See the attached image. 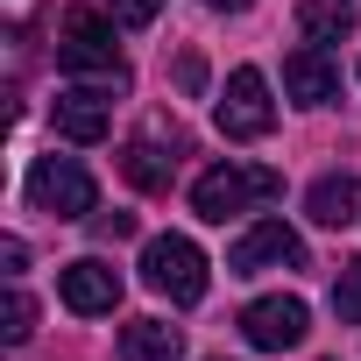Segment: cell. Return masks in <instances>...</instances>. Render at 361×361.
Returning a JSON list of instances; mask_svg holds the SVG:
<instances>
[{"label": "cell", "instance_id": "52a82bcc", "mask_svg": "<svg viewBox=\"0 0 361 361\" xmlns=\"http://www.w3.org/2000/svg\"><path fill=\"white\" fill-rule=\"evenodd\" d=\"M241 333H248V347L255 354H283V347H305V333H312V312H305V298H255L248 312H241Z\"/></svg>", "mask_w": 361, "mask_h": 361}, {"label": "cell", "instance_id": "9c48e42d", "mask_svg": "<svg viewBox=\"0 0 361 361\" xmlns=\"http://www.w3.org/2000/svg\"><path fill=\"white\" fill-rule=\"evenodd\" d=\"M283 92H290L298 106H333V99H340V64H333L319 43H305V50L283 57Z\"/></svg>", "mask_w": 361, "mask_h": 361}, {"label": "cell", "instance_id": "8fae6325", "mask_svg": "<svg viewBox=\"0 0 361 361\" xmlns=\"http://www.w3.org/2000/svg\"><path fill=\"white\" fill-rule=\"evenodd\" d=\"M185 354V333L163 319H128L121 326V361H177Z\"/></svg>", "mask_w": 361, "mask_h": 361}, {"label": "cell", "instance_id": "7a4b0ae2", "mask_svg": "<svg viewBox=\"0 0 361 361\" xmlns=\"http://www.w3.org/2000/svg\"><path fill=\"white\" fill-rule=\"evenodd\" d=\"M269 199H283V170H269V163H213L192 185V213L213 220V227H227L234 213L269 206Z\"/></svg>", "mask_w": 361, "mask_h": 361}, {"label": "cell", "instance_id": "4fadbf2b", "mask_svg": "<svg viewBox=\"0 0 361 361\" xmlns=\"http://www.w3.org/2000/svg\"><path fill=\"white\" fill-rule=\"evenodd\" d=\"M305 213H312L319 227H354V220H361V213H354V185H347L340 170H326L319 185L305 192Z\"/></svg>", "mask_w": 361, "mask_h": 361}, {"label": "cell", "instance_id": "9a60e30c", "mask_svg": "<svg viewBox=\"0 0 361 361\" xmlns=\"http://www.w3.org/2000/svg\"><path fill=\"white\" fill-rule=\"evenodd\" d=\"M333 319L340 326H361V255L340 262V283H333Z\"/></svg>", "mask_w": 361, "mask_h": 361}, {"label": "cell", "instance_id": "e0dca14e", "mask_svg": "<svg viewBox=\"0 0 361 361\" xmlns=\"http://www.w3.org/2000/svg\"><path fill=\"white\" fill-rule=\"evenodd\" d=\"M106 8H114L121 29H149V22L163 15V0H106Z\"/></svg>", "mask_w": 361, "mask_h": 361}, {"label": "cell", "instance_id": "d6986e66", "mask_svg": "<svg viewBox=\"0 0 361 361\" xmlns=\"http://www.w3.org/2000/svg\"><path fill=\"white\" fill-rule=\"evenodd\" d=\"M92 234H99V241H128V234H135V213H99Z\"/></svg>", "mask_w": 361, "mask_h": 361}, {"label": "cell", "instance_id": "3957f363", "mask_svg": "<svg viewBox=\"0 0 361 361\" xmlns=\"http://www.w3.org/2000/svg\"><path fill=\"white\" fill-rule=\"evenodd\" d=\"M142 283L156 298H170V305H199L206 298V255H199V241L192 234H156L142 248Z\"/></svg>", "mask_w": 361, "mask_h": 361}, {"label": "cell", "instance_id": "5b68a950", "mask_svg": "<svg viewBox=\"0 0 361 361\" xmlns=\"http://www.w3.org/2000/svg\"><path fill=\"white\" fill-rule=\"evenodd\" d=\"M269 128H276L269 78H262L255 64H241V71L227 78V92H220V135H227V142H262Z\"/></svg>", "mask_w": 361, "mask_h": 361}, {"label": "cell", "instance_id": "5bb4252c", "mask_svg": "<svg viewBox=\"0 0 361 361\" xmlns=\"http://www.w3.org/2000/svg\"><path fill=\"white\" fill-rule=\"evenodd\" d=\"M170 170H177V156H163L156 142H128L121 149V177L135 192H170Z\"/></svg>", "mask_w": 361, "mask_h": 361}, {"label": "cell", "instance_id": "ba28073f", "mask_svg": "<svg viewBox=\"0 0 361 361\" xmlns=\"http://www.w3.org/2000/svg\"><path fill=\"white\" fill-rule=\"evenodd\" d=\"M57 298H64L78 319H99V312L121 305V269H106L99 255H78V262L57 269Z\"/></svg>", "mask_w": 361, "mask_h": 361}, {"label": "cell", "instance_id": "2e32d148", "mask_svg": "<svg viewBox=\"0 0 361 361\" xmlns=\"http://www.w3.org/2000/svg\"><path fill=\"white\" fill-rule=\"evenodd\" d=\"M0 319H8V326H0V333H8V347H22V340L36 333V298L15 283V290H8V312H0Z\"/></svg>", "mask_w": 361, "mask_h": 361}, {"label": "cell", "instance_id": "7c38bea8", "mask_svg": "<svg viewBox=\"0 0 361 361\" xmlns=\"http://www.w3.org/2000/svg\"><path fill=\"white\" fill-rule=\"evenodd\" d=\"M298 29L312 43H347L361 29V15H354V0H298Z\"/></svg>", "mask_w": 361, "mask_h": 361}, {"label": "cell", "instance_id": "8992f818", "mask_svg": "<svg viewBox=\"0 0 361 361\" xmlns=\"http://www.w3.org/2000/svg\"><path fill=\"white\" fill-rule=\"evenodd\" d=\"M262 269H305V241L283 220H255L234 248H227V276H262Z\"/></svg>", "mask_w": 361, "mask_h": 361}, {"label": "cell", "instance_id": "ffe728a7", "mask_svg": "<svg viewBox=\"0 0 361 361\" xmlns=\"http://www.w3.org/2000/svg\"><path fill=\"white\" fill-rule=\"evenodd\" d=\"M0 269H8V276H22V269H29V241H22V234L0 241Z\"/></svg>", "mask_w": 361, "mask_h": 361}, {"label": "cell", "instance_id": "277c9868", "mask_svg": "<svg viewBox=\"0 0 361 361\" xmlns=\"http://www.w3.org/2000/svg\"><path fill=\"white\" fill-rule=\"evenodd\" d=\"M29 206L50 213V220H85L99 206V185L78 156H36L29 163Z\"/></svg>", "mask_w": 361, "mask_h": 361}, {"label": "cell", "instance_id": "6da1fadb", "mask_svg": "<svg viewBox=\"0 0 361 361\" xmlns=\"http://www.w3.org/2000/svg\"><path fill=\"white\" fill-rule=\"evenodd\" d=\"M57 71L92 85V92H106V99L128 92V57H121L114 22L99 8H64V22H57Z\"/></svg>", "mask_w": 361, "mask_h": 361}, {"label": "cell", "instance_id": "30bf717a", "mask_svg": "<svg viewBox=\"0 0 361 361\" xmlns=\"http://www.w3.org/2000/svg\"><path fill=\"white\" fill-rule=\"evenodd\" d=\"M50 121H57V135H64V142H106V128H114V114H106V92H92V85H71V92H57Z\"/></svg>", "mask_w": 361, "mask_h": 361}, {"label": "cell", "instance_id": "ac0fdd59", "mask_svg": "<svg viewBox=\"0 0 361 361\" xmlns=\"http://www.w3.org/2000/svg\"><path fill=\"white\" fill-rule=\"evenodd\" d=\"M177 92H192V99L206 92V57H199V50H185V57H177Z\"/></svg>", "mask_w": 361, "mask_h": 361}, {"label": "cell", "instance_id": "7402d4cb", "mask_svg": "<svg viewBox=\"0 0 361 361\" xmlns=\"http://www.w3.org/2000/svg\"><path fill=\"white\" fill-rule=\"evenodd\" d=\"M354 71H361V64H354Z\"/></svg>", "mask_w": 361, "mask_h": 361}, {"label": "cell", "instance_id": "44dd1931", "mask_svg": "<svg viewBox=\"0 0 361 361\" xmlns=\"http://www.w3.org/2000/svg\"><path fill=\"white\" fill-rule=\"evenodd\" d=\"M206 8H220V15H241V8H248V0H206Z\"/></svg>", "mask_w": 361, "mask_h": 361}]
</instances>
